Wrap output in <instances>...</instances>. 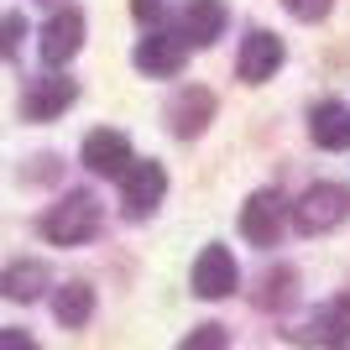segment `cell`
Returning <instances> with one entry per match:
<instances>
[{
  "label": "cell",
  "mask_w": 350,
  "mask_h": 350,
  "mask_svg": "<svg viewBox=\"0 0 350 350\" xmlns=\"http://www.w3.org/2000/svg\"><path fill=\"white\" fill-rule=\"evenodd\" d=\"M94 230H100V199H94V193H68V199L53 204L47 219H42V235L53 246H84Z\"/></svg>",
  "instance_id": "obj_1"
},
{
  "label": "cell",
  "mask_w": 350,
  "mask_h": 350,
  "mask_svg": "<svg viewBox=\"0 0 350 350\" xmlns=\"http://www.w3.org/2000/svg\"><path fill=\"white\" fill-rule=\"evenodd\" d=\"M345 215H350V189L345 183H314V189H304V199L293 204V225L304 235L335 230V225H345Z\"/></svg>",
  "instance_id": "obj_2"
},
{
  "label": "cell",
  "mask_w": 350,
  "mask_h": 350,
  "mask_svg": "<svg viewBox=\"0 0 350 350\" xmlns=\"http://www.w3.org/2000/svg\"><path fill=\"white\" fill-rule=\"evenodd\" d=\"M282 219H288V204H282L278 189H262L251 193L246 209H241V235H246L251 246H272L282 235Z\"/></svg>",
  "instance_id": "obj_3"
},
{
  "label": "cell",
  "mask_w": 350,
  "mask_h": 350,
  "mask_svg": "<svg viewBox=\"0 0 350 350\" xmlns=\"http://www.w3.org/2000/svg\"><path fill=\"white\" fill-rule=\"evenodd\" d=\"M282 68V37L267 27H251L246 42H241V58H235V73L246 79V84H262L272 73Z\"/></svg>",
  "instance_id": "obj_4"
},
{
  "label": "cell",
  "mask_w": 350,
  "mask_h": 350,
  "mask_svg": "<svg viewBox=\"0 0 350 350\" xmlns=\"http://www.w3.org/2000/svg\"><path fill=\"white\" fill-rule=\"evenodd\" d=\"M84 167L100 178H126L131 173V142L120 131H110V126H100V131L84 136Z\"/></svg>",
  "instance_id": "obj_5"
},
{
  "label": "cell",
  "mask_w": 350,
  "mask_h": 350,
  "mask_svg": "<svg viewBox=\"0 0 350 350\" xmlns=\"http://www.w3.org/2000/svg\"><path fill=\"white\" fill-rule=\"evenodd\" d=\"M120 183H126L120 199H126V215L131 219H146L162 204V193H167V173H162L157 162H131V173L120 178Z\"/></svg>",
  "instance_id": "obj_6"
},
{
  "label": "cell",
  "mask_w": 350,
  "mask_h": 350,
  "mask_svg": "<svg viewBox=\"0 0 350 350\" xmlns=\"http://www.w3.org/2000/svg\"><path fill=\"white\" fill-rule=\"evenodd\" d=\"M293 340H308V345H324V350H345L350 345V298H329V304L304 324V329H293Z\"/></svg>",
  "instance_id": "obj_7"
},
{
  "label": "cell",
  "mask_w": 350,
  "mask_h": 350,
  "mask_svg": "<svg viewBox=\"0 0 350 350\" xmlns=\"http://www.w3.org/2000/svg\"><path fill=\"white\" fill-rule=\"evenodd\" d=\"M183 63H189V42L173 31H152L136 42V68L152 79H173V73H183Z\"/></svg>",
  "instance_id": "obj_8"
},
{
  "label": "cell",
  "mask_w": 350,
  "mask_h": 350,
  "mask_svg": "<svg viewBox=\"0 0 350 350\" xmlns=\"http://www.w3.org/2000/svg\"><path fill=\"white\" fill-rule=\"evenodd\" d=\"M73 100H79V84L63 79V73H47V79H37V84L21 94V116L27 120H53V116H63Z\"/></svg>",
  "instance_id": "obj_9"
},
{
  "label": "cell",
  "mask_w": 350,
  "mask_h": 350,
  "mask_svg": "<svg viewBox=\"0 0 350 350\" xmlns=\"http://www.w3.org/2000/svg\"><path fill=\"white\" fill-rule=\"evenodd\" d=\"M193 293L199 298H225L235 293V256L225 246H204L193 262Z\"/></svg>",
  "instance_id": "obj_10"
},
{
  "label": "cell",
  "mask_w": 350,
  "mask_h": 350,
  "mask_svg": "<svg viewBox=\"0 0 350 350\" xmlns=\"http://www.w3.org/2000/svg\"><path fill=\"white\" fill-rule=\"evenodd\" d=\"M79 47H84V16H79V11H58L42 27V63L58 68V63H68Z\"/></svg>",
  "instance_id": "obj_11"
},
{
  "label": "cell",
  "mask_w": 350,
  "mask_h": 350,
  "mask_svg": "<svg viewBox=\"0 0 350 350\" xmlns=\"http://www.w3.org/2000/svg\"><path fill=\"white\" fill-rule=\"evenodd\" d=\"M308 136H314L324 152H345L350 146V105L345 100H319L314 116H308Z\"/></svg>",
  "instance_id": "obj_12"
},
{
  "label": "cell",
  "mask_w": 350,
  "mask_h": 350,
  "mask_svg": "<svg viewBox=\"0 0 350 350\" xmlns=\"http://www.w3.org/2000/svg\"><path fill=\"white\" fill-rule=\"evenodd\" d=\"M225 21H230L225 0H189V5H183V42H193V47L219 42Z\"/></svg>",
  "instance_id": "obj_13"
},
{
  "label": "cell",
  "mask_w": 350,
  "mask_h": 350,
  "mask_svg": "<svg viewBox=\"0 0 350 350\" xmlns=\"http://www.w3.org/2000/svg\"><path fill=\"white\" fill-rule=\"evenodd\" d=\"M209 120H215V94H209V89H183L173 100V110H167L173 136H199Z\"/></svg>",
  "instance_id": "obj_14"
},
{
  "label": "cell",
  "mask_w": 350,
  "mask_h": 350,
  "mask_svg": "<svg viewBox=\"0 0 350 350\" xmlns=\"http://www.w3.org/2000/svg\"><path fill=\"white\" fill-rule=\"evenodd\" d=\"M47 267L42 262H11L5 272H0V293L5 298H16V304H31V298H42V288H47Z\"/></svg>",
  "instance_id": "obj_15"
},
{
  "label": "cell",
  "mask_w": 350,
  "mask_h": 350,
  "mask_svg": "<svg viewBox=\"0 0 350 350\" xmlns=\"http://www.w3.org/2000/svg\"><path fill=\"white\" fill-rule=\"evenodd\" d=\"M53 314H58V324L79 329V324L94 314V288H89V282H63V288L53 293Z\"/></svg>",
  "instance_id": "obj_16"
},
{
  "label": "cell",
  "mask_w": 350,
  "mask_h": 350,
  "mask_svg": "<svg viewBox=\"0 0 350 350\" xmlns=\"http://www.w3.org/2000/svg\"><path fill=\"white\" fill-rule=\"evenodd\" d=\"M21 37H27V16H0V58H16L21 53Z\"/></svg>",
  "instance_id": "obj_17"
},
{
  "label": "cell",
  "mask_w": 350,
  "mask_h": 350,
  "mask_svg": "<svg viewBox=\"0 0 350 350\" xmlns=\"http://www.w3.org/2000/svg\"><path fill=\"white\" fill-rule=\"evenodd\" d=\"M178 350H225V329H219V324H199Z\"/></svg>",
  "instance_id": "obj_18"
},
{
  "label": "cell",
  "mask_w": 350,
  "mask_h": 350,
  "mask_svg": "<svg viewBox=\"0 0 350 350\" xmlns=\"http://www.w3.org/2000/svg\"><path fill=\"white\" fill-rule=\"evenodd\" d=\"M282 5H288V11L298 16V21H324L335 0H282Z\"/></svg>",
  "instance_id": "obj_19"
},
{
  "label": "cell",
  "mask_w": 350,
  "mask_h": 350,
  "mask_svg": "<svg viewBox=\"0 0 350 350\" xmlns=\"http://www.w3.org/2000/svg\"><path fill=\"white\" fill-rule=\"evenodd\" d=\"M131 11H136V21H146V27H157L162 16H167V5H162V0H131Z\"/></svg>",
  "instance_id": "obj_20"
},
{
  "label": "cell",
  "mask_w": 350,
  "mask_h": 350,
  "mask_svg": "<svg viewBox=\"0 0 350 350\" xmlns=\"http://www.w3.org/2000/svg\"><path fill=\"white\" fill-rule=\"evenodd\" d=\"M0 350H42L27 329H0Z\"/></svg>",
  "instance_id": "obj_21"
}]
</instances>
